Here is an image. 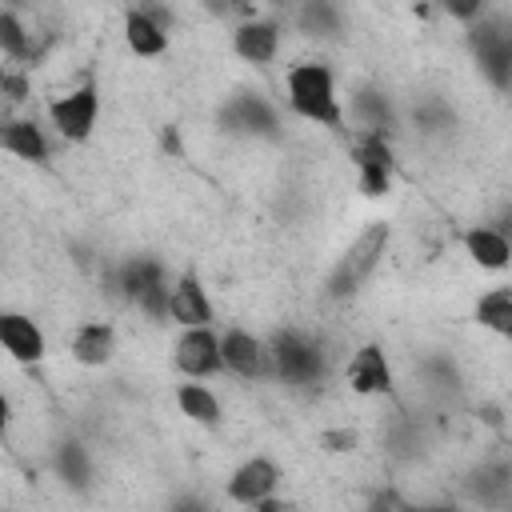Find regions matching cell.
<instances>
[{
  "mask_svg": "<svg viewBox=\"0 0 512 512\" xmlns=\"http://www.w3.org/2000/svg\"><path fill=\"white\" fill-rule=\"evenodd\" d=\"M8 416H12V412H8V400H4V396H0V432H4V428H8Z\"/></svg>",
  "mask_w": 512,
  "mask_h": 512,
  "instance_id": "obj_27",
  "label": "cell"
},
{
  "mask_svg": "<svg viewBox=\"0 0 512 512\" xmlns=\"http://www.w3.org/2000/svg\"><path fill=\"white\" fill-rule=\"evenodd\" d=\"M176 404H180V412L192 416L196 424H216V420H220V404H216V396H212L204 384H180Z\"/></svg>",
  "mask_w": 512,
  "mask_h": 512,
  "instance_id": "obj_20",
  "label": "cell"
},
{
  "mask_svg": "<svg viewBox=\"0 0 512 512\" xmlns=\"http://www.w3.org/2000/svg\"><path fill=\"white\" fill-rule=\"evenodd\" d=\"M384 248H388V224H384V220H372V224L348 244V252L340 256V264L332 268V276H328V296H352V292L372 276V268L380 264Z\"/></svg>",
  "mask_w": 512,
  "mask_h": 512,
  "instance_id": "obj_2",
  "label": "cell"
},
{
  "mask_svg": "<svg viewBox=\"0 0 512 512\" xmlns=\"http://www.w3.org/2000/svg\"><path fill=\"white\" fill-rule=\"evenodd\" d=\"M220 364H224V368H232L236 376H248V380H256V376H268V372H272L268 344H260V340H256V336H248V332H228V336L220 340Z\"/></svg>",
  "mask_w": 512,
  "mask_h": 512,
  "instance_id": "obj_7",
  "label": "cell"
},
{
  "mask_svg": "<svg viewBox=\"0 0 512 512\" xmlns=\"http://www.w3.org/2000/svg\"><path fill=\"white\" fill-rule=\"evenodd\" d=\"M232 116H236V124H240V128H252V132H268V128L276 124V120H272V112H268L260 100H236Z\"/></svg>",
  "mask_w": 512,
  "mask_h": 512,
  "instance_id": "obj_23",
  "label": "cell"
},
{
  "mask_svg": "<svg viewBox=\"0 0 512 512\" xmlns=\"http://www.w3.org/2000/svg\"><path fill=\"white\" fill-rule=\"evenodd\" d=\"M0 52L12 60H28L32 56V40L24 32V24L12 12H0Z\"/></svg>",
  "mask_w": 512,
  "mask_h": 512,
  "instance_id": "obj_21",
  "label": "cell"
},
{
  "mask_svg": "<svg viewBox=\"0 0 512 512\" xmlns=\"http://www.w3.org/2000/svg\"><path fill=\"white\" fill-rule=\"evenodd\" d=\"M276 44H280V28L272 20H248L232 36L236 56H244L248 64H268L276 56Z\"/></svg>",
  "mask_w": 512,
  "mask_h": 512,
  "instance_id": "obj_13",
  "label": "cell"
},
{
  "mask_svg": "<svg viewBox=\"0 0 512 512\" xmlns=\"http://www.w3.org/2000/svg\"><path fill=\"white\" fill-rule=\"evenodd\" d=\"M0 148L20 156V160H32V164H44L48 160V140L44 132L32 124V120H8L0 124Z\"/></svg>",
  "mask_w": 512,
  "mask_h": 512,
  "instance_id": "obj_14",
  "label": "cell"
},
{
  "mask_svg": "<svg viewBox=\"0 0 512 512\" xmlns=\"http://www.w3.org/2000/svg\"><path fill=\"white\" fill-rule=\"evenodd\" d=\"M4 84H8V72L0 68V96H4Z\"/></svg>",
  "mask_w": 512,
  "mask_h": 512,
  "instance_id": "obj_28",
  "label": "cell"
},
{
  "mask_svg": "<svg viewBox=\"0 0 512 512\" xmlns=\"http://www.w3.org/2000/svg\"><path fill=\"white\" fill-rule=\"evenodd\" d=\"M276 484H280L276 464L264 460V456H256V460H248V464H240V468L232 472V480H228V496H232L236 504H248V508H252L256 500L272 496Z\"/></svg>",
  "mask_w": 512,
  "mask_h": 512,
  "instance_id": "obj_9",
  "label": "cell"
},
{
  "mask_svg": "<svg viewBox=\"0 0 512 512\" xmlns=\"http://www.w3.org/2000/svg\"><path fill=\"white\" fill-rule=\"evenodd\" d=\"M176 368L188 376V380H200V376H212L220 372V340L208 332V328H184V336L176 340Z\"/></svg>",
  "mask_w": 512,
  "mask_h": 512,
  "instance_id": "obj_6",
  "label": "cell"
},
{
  "mask_svg": "<svg viewBox=\"0 0 512 512\" xmlns=\"http://www.w3.org/2000/svg\"><path fill=\"white\" fill-rule=\"evenodd\" d=\"M172 512H204V504H196V500H180Z\"/></svg>",
  "mask_w": 512,
  "mask_h": 512,
  "instance_id": "obj_26",
  "label": "cell"
},
{
  "mask_svg": "<svg viewBox=\"0 0 512 512\" xmlns=\"http://www.w3.org/2000/svg\"><path fill=\"white\" fill-rule=\"evenodd\" d=\"M356 168H360V192L364 196H384L388 192V180H392V152L384 144L380 132L364 136L356 144Z\"/></svg>",
  "mask_w": 512,
  "mask_h": 512,
  "instance_id": "obj_8",
  "label": "cell"
},
{
  "mask_svg": "<svg viewBox=\"0 0 512 512\" xmlns=\"http://www.w3.org/2000/svg\"><path fill=\"white\" fill-rule=\"evenodd\" d=\"M124 36H128V48H132L136 56H160L164 44H168V32H164L156 20H148L140 8L128 12V20H124Z\"/></svg>",
  "mask_w": 512,
  "mask_h": 512,
  "instance_id": "obj_15",
  "label": "cell"
},
{
  "mask_svg": "<svg viewBox=\"0 0 512 512\" xmlns=\"http://www.w3.org/2000/svg\"><path fill=\"white\" fill-rule=\"evenodd\" d=\"M464 244H468V256H472L480 268H504L508 256H512L504 232H496V228H472V232L464 236Z\"/></svg>",
  "mask_w": 512,
  "mask_h": 512,
  "instance_id": "obj_17",
  "label": "cell"
},
{
  "mask_svg": "<svg viewBox=\"0 0 512 512\" xmlns=\"http://www.w3.org/2000/svg\"><path fill=\"white\" fill-rule=\"evenodd\" d=\"M476 320L500 336H512V292L508 288H492L488 296H480L476 304Z\"/></svg>",
  "mask_w": 512,
  "mask_h": 512,
  "instance_id": "obj_19",
  "label": "cell"
},
{
  "mask_svg": "<svg viewBox=\"0 0 512 512\" xmlns=\"http://www.w3.org/2000/svg\"><path fill=\"white\" fill-rule=\"evenodd\" d=\"M168 316L176 324H184V328H208L212 304H208V296H204L196 276H180L176 280V288L168 292Z\"/></svg>",
  "mask_w": 512,
  "mask_h": 512,
  "instance_id": "obj_11",
  "label": "cell"
},
{
  "mask_svg": "<svg viewBox=\"0 0 512 512\" xmlns=\"http://www.w3.org/2000/svg\"><path fill=\"white\" fill-rule=\"evenodd\" d=\"M4 96H8V100H24V96H28V84H24V76H8V84H4Z\"/></svg>",
  "mask_w": 512,
  "mask_h": 512,
  "instance_id": "obj_24",
  "label": "cell"
},
{
  "mask_svg": "<svg viewBox=\"0 0 512 512\" xmlns=\"http://www.w3.org/2000/svg\"><path fill=\"white\" fill-rule=\"evenodd\" d=\"M288 104L324 128H340V100H336V80L324 64H296L288 72Z\"/></svg>",
  "mask_w": 512,
  "mask_h": 512,
  "instance_id": "obj_1",
  "label": "cell"
},
{
  "mask_svg": "<svg viewBox=\"0 0 512 512\" xmlns=\"http://www.w3.org/2000/svg\"><path fill=\"white\" fill-rule=\"evenodd\" d=\"M112 328L108 324H84L80 332H76V340H72V356L80 360V364H88V368H96V364H108L112 360Z\"/></svg>",
  "mask_w": 512,
  "mask_h": 512,
  "instance_id": "obj_16",
  "label": "cell"
},
{
  "mask_svg": "<svg viewBox=\"0 0 512 512\" xmlns=\"http://www.w3.org/2000/svg\"><path fill=\"white\" fill-rule=\"evenodd\" d=\"M268 356H272V372L292 380V384H312L324 376V356L316 344H308L304 336L296 332H280L272 344H268Z\"/></svg>",
  "mask_w": 512,
  "mask_h": 512,
  "instance_id": "obj_3",
  "label": "cell"
},
{
  "mask_svg": "<svg viewBox=\"0 0 512 512\" xmlns=\"http://www.w3.org/2000/svg\"><path fill=\"white\" fill-rule=\"evenodd\" d=\"M96 112H100V100H96V88L92 84H80L76 92L60 96L48 116H52V128L64 136V140H88L92 128H96Z\"/></svg>",
  "mask_w": 512,
  "mask_h": 512,
  "instance_id": "obj_5",
  "label": "cell"
},
{
  "mask_svg": "<svg viewBox=\"0 0 512 512\" xmlns=\"http://www.w3.org/2000/svg\"><path fill=\"white\" fill-rule=\"evenodd\" d=\"M348 384H352V392H364V396H372V392H392V368H388V360H384V352H380L376 344H364V348L352 356V364H348Z\"/></svg>",
  "mask_w": 512,
  "mask_h": 512,
  "instance_id": "obj_12",
  "label": "cell"
},
{
  "mask_svg": "<svg viewBox=\"0 0 512 512\" xmlns=\"http://www.w3.org/2000/svg\"><path fill=\"white\" fill-rule=\"evenodd\" d=\"M120 288L128 300H136L152 320H160L168 312V288H164V268L148 256H136L120 268Z\"/></svg>",
  "mask_w": 512,
  "mask_h": 512,
  "instance_id": "obj_4",
  "label": "cell"
},
{
  "mask_svg": "<svg viewBox=\"0 0 512 512\" xmlns=\"http://www.w3.org/2000/svg\"><path fill=\"white\" fill-rule=\"evenodd\" d=\"M476 52H480V64L488 68V76L504 88L508 84V64H512V48L500 32H480L476 36Z\"/></svg>",
  "mask_w": 512,
  "mask_h": 512,
  "instance_id": "obj_18",
  "label": "cell"
},
{
  "mask_svg": "<svg viewBox=\"0 0 512 512\" xmlns=\"http://www.w3.org/2000/svg\"><path fill=\"white\" fill-rule=\"evenodd\" d=\"M60 476H64L72 488H84V484H88V452L76 448V444L60 448Z\"/></svg>",
  "mask_w": 512,
  "mask_h": 512,
  "instance_id": "obj_22",
  "label": "cell"
},
{
  "mask_svg": "<svg viewBox=\"0 0 512 512\" xmlns=\"http://www.w3.org/2000/svg\"><path fill=\"white\" fill-rule=\"evenodd\" d=\"M252 508H256V512H288L284 504H276V500H268V496H264V500H256Z\"/></svg>",
  "mask_w": 512,
  "mask_h": 512,
  "instance_id": "obj_25",
  "label": "cell"
},
{
  "mask_svg": "<svg viewBox=\"0 0 512 512\" xmlns=\"http://www.w3.org/2000/svg\"><path fill=\"white\" fill-rule=\"evenodd\" d=\"M0 344L20 364H36L44 356V332L20 312H0Z\"/></svg>",
  "mask_w": 512,
  "mask_h": 512,
  "instance_id": "obj_10",
  "label": "cell"
}]
</instances>
